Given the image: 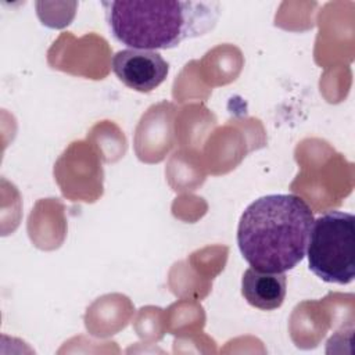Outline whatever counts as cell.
Listing matches in <instances>:
<instances>
[{
  "label": "cell",
  "mask_w": 355,
  "mask_h": 355,
  "mask_svg": "<svg viewBox=\"0 0 355 355\" xmlns=\"http://www.w3.org/2000/svg\"><path fill=\"white\" fill-rule=\"evenodd\" d=\"M313 223L309 205L295 194H268L252 201L237 227V244L251 268L284 273L306 254Z\"/></svg>",
  "instance_id": "obj_1"
},
{
  "label": "cell",
  "mask_w": 355,
  "mask_h": 355,
  "mask_svg": "<svg viewBox=\"0 0 355 355\" xmlns=\"http://www.w3.org/2000/svg\"><path fill=\"white\" fill-rule=\"evenodd\" d=\"M108 28L119 43L139 50H168L216 25L219 3L179 0L103 1Z\"/></svg>",
  "instance_id": "obj_2"
},
{
  "label": "cell",
  "mask_w": 355,
  "mask_h": 355,
  "mask_svg": "<svg viewBox=\"0 0 355 355\" xmlns=\"http://www.w3.org/2000/svg\"><path fill=\"white\" fill-rule=\"evenodd\" d=\"M308 265L320 280L348 284L355 277V218L327 211L313 219L306 254Z\"/></svg>",
  "instance_id": "obj_3"
},
{
  "label": "cell",
  "mask_w": 355,
  "mask_h": 355,
  "mask_svg": "<svg viewBox=\"0 0 355 355\" xmlns=\"http://www.w3.org/2000/svg\"><path fill=\"white\" fill-rule=\"evenodd\" d=\"M112 71L129 89L148 93L165 80L169 64L158 51L125 49L114 54Z\"/></svg>",
  "instance_id": "obj_4"
},
{
  "label": "cell",
  "mask_w": 355,
  "mask_h": 355,
  "mask_svg": "<svg viewBox=\"0 0 355 355\" xmlns=\"http://www.w3.org/2000/svg\"><path fill=\"white\" fill-rule=\"evenodd\" d=\"M287 291L284 273L262 272L248 268L241 279V294L254 308L272 311L282 306Z\"/></svg>",
  "instance_id": "obj_5"
}]
</instances>
